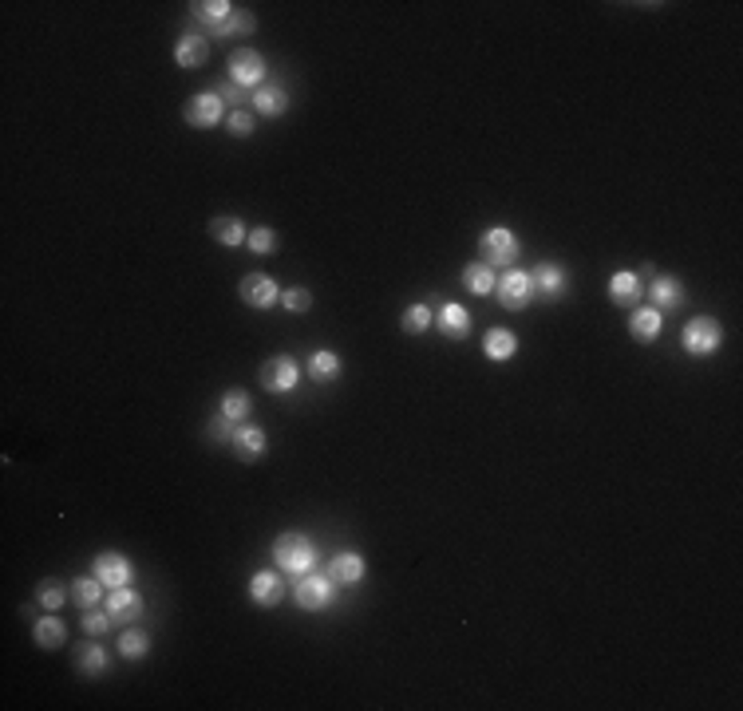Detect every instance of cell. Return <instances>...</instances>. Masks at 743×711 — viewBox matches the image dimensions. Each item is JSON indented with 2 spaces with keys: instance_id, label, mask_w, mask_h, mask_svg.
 Instances as JSON below:
<instances>
[{
  "instance_id": "1",
  "label": "cell",
  "mask_w": 743,
  "mask_h": 711,
  "mask_svg": "<svg viewBox=\"0 0 743 711\" xmlns=\"http://www.w3.org/2000/svg\"><path fill=\"white\" fill-rule=\"evenodd\" d=\"M273 561H277L281 573H293V577H301V573L316 569V546L308 534H281L277 542H273Z\"/></svg>"
},
{
  "instance_id": "2",
  "label": "cell",
  "mask_w": 743,
  "mask_h": 711,
  "mask_svg": "<svg viewBox=\"0 0 743 711\" xmlns=\"http://www.w3.org/2000/svg\"><path fill=\"white\" fill-rule=\"evenodd\" d=\"M478 257L487 261L490 269H514V261L522 257V242L514 237L510 225H490L483 237H478Z\"/></svg>"
},
{
  "instance_id": "3",
  "label": "cell",
  "mask_w": 743,
  "mask_h": 711,
  "mask_svg": "<svg viewBox=\"0 0 743 711\" xmlns=\"http://www.w3.org/2000/svg\"><path fill=\"white\" fill-rule=\"evenodd\" d=\"M333 597H336V581L328 577V573L308 569V573H301V577L293 581V601L301 605V609H308V613L328 609V605H333Z\"/></svg>"
},
{
  "instance_id": "4",
  "label": "cell",
  "mask_w": 743,
  "mask_h": 711,
  "mask_svg": "<svg viewBox=\"0 0 743 711\" xmlns=\"http://www.w3.org/2000/svg\"><path fill=\"white\" fill-rule=\"evenodd\" d=\"M680 344H684V352L696 356V360H704V356H712L719 344H724V325L712 316H692L688 325H684L680 332Z\"/></svg>"
},
{
  "instance_id": "5",
  "label": "cell",
  "mask_w": 743,
  "mask_h": 711,
  "mask_svg": "<svg viewBox=\"0 0 743 711\" xmlns=\"http://www.w3.org/2000/svg\"><path fill=\"white\" fill-rule=\"evenodd\" d=\"M296 384H301V364H296L293 356L277 352V356H269V360L261 364V387H266V392L289 396Z\"/></svg>"
},
{
  "instance_id": "6",
  "label": "cell",
  "mask_w": 743,
  "mask_h": 711,
  "mask_svg": "<svg viewBox=\"0 0 743 711\" xmlns=\"http://www.w3.org/2000/svg\"><path fill=\"white\" fill-rule=\"evenodd\" d=\"M495 296H498L502 308H510V313H522V308L534 301V281H530V273H526V269H507V273L498 277V285H495Z\"/></svg>"
},
{
  "instance_id": "7",
  "label": "cell",
  "mask_w": 743,
  "mask_h": 711,
  "mask_svg": "<svg viewBox=\"0 0 743 711\" xmlns=\"http://www.w3.org/2000/svg\"><path fill=\"white\" fill-rule=\"evenodd\" d=\"M186 123H190V127H198V131H210V127H218V123H226V99L218 95V87L190 95Z\"/></svg>"
},
{
  "instance_id": "8",
  "label": "cell",
  "mask_w": 743,
  "mask_h": 711,
  "mask_svg": "<svg viewBox=\"0 0 743 711\" xmlns=\"http://www.w3.org/2000/svg\"><path fill=\"white\" fill-rule=\"evenodd\" d=\"M266 72H269V67H266V55H261L257 48H237L234 55H230V79H234V84L237 87H266Z\"/></svg>"
},
{
  "instance_id": "9",
  "label": "cell",
  "mask_w": 743,
  "mask_h": 711,
  "mask_svg": "<svg viewBox=\"0 0 743 711\" xmlns=\"http://www.w3.org/2000/svg\"><path fill=\"white\" fill-rule=\"evenodd\" d=\"M530 281H534V301H546V305L562 301L566 289H569L566 269L554 265V261H542V265H534V269H530Z\"/></svg>"
},
{
  "instance_id": "10",
  "label": "cell",
  "mask_w": 743,
  "mask_h": 711,
  "mask_svg": "<svg viewBox=\"0 0 743 711\" xmlns=\"http://www.w3.org/2000/svg\"><path fill=\"white\" fill-rule=\"evenodd\" d=\"M237 296L249 305V308H273L281 301V285L269 277V273H246L237 281Z\"/></svg>"
},
{
  "instance_id": "11",
  "label": "cell",
  "mask_w": 743,
  "mask_h": 711,
  "mask_svg": "<svg viewBox=\"0 0 743 711\" xmlns=\"http://www.w3.org/2000/svg\"><path fill=\"white\" fill-rule=\"evenodd\" d=\"M91 573H95L107 589H119V585H131L135 566L123 554H115V549H103V554H95V561H91Z\"/></svg>"
},
{
  "instance_id": "12",
  "label": "cell",
  "mask_w": 743,
  "mask_h": 711,
  "mask_svg": "<svg viewBox=\"0 0 743 711\" xmlns=\"http://www.w3.org/2000/svg\"><path fill=\"white\" fill-rule=\"evenodd\" d=\"M103 609L111 613V621H115V625H135V621H143L146 605H143V597L131 589V585H119V589L107 593V605H103Z\"/></svg>"
},
{
  "instance_id": "13",
  "label": "cell",
  "mask_w": 743,
  "mask_h": 711,
  "mask_svg": "<svg viewBox=\"0 0 743 711\" xmlns=\"http://www.w3.org/2000/svg\"><path fill=\"white\" fill-rule=\"evenodd\" d=\"M230 446H234V458H237V463H257V458L266 455L269 439H266V431H261L257 423H237Z\"/></svg>"
},
{
  "instance_id": "14",
  "label": "cell",
  "mask_w": 743,
  "mask_h": 711,
  "mask_svg": "<svg viewBox=\"0 0 743 711\" xmlns=\"http://www.w3.org/2000/svg\"><path fill=\"white\" fill-rule=\"evenodd\" d=\"M641 296H645L641 273L621 269V273H613V277H609V301L617 308H637V305H641Z\"/></svg>"
},
{
  "instance_id": "15",
  "label": "cell",
  "mask_w": 743,
  "mask_h": 711,
  "mask_svg": "<svg viewBox=\"0 0 743 711\" xmlns=\"http://www.w3.org/2000/svg\"><path fill=\"white\" fill-rule=\"evenodd\" d=\"M660 332H665V313L653 305H637L633 316H628V336L641 340V344H653V340H660Z\"/></svg>"
},
{
  "instance_id": "16",
  "label": "cell",
  "mask_w": 743,
  "mask_h": 711,
  "mask_svg": "<svg viewBox=\"0 0 743 711\" xmlns=\"http://www.w3.org/2000/svg\"><path fill=\"white\" fill-rule=\"evenodd\" d=\"M210 60V40L202 32H182L178 44H175V64L178 67H202Z\"/></svg>"
},
{
  "instance_id": "17",
  "label": "cell",
  "mask_w": 743,
  "mask_h": 711,
  "mask_svg": "<svg viewBox=\"0 0 743 711\" xmlns=\"http://www.w3.org/2000/svg\"><path fill=\"white\" fill-rule=\"evenodd\" d=\"M436 328L443 332L447 340H467L471 336V313H467L463 305H455V301H447L436 313Z\"/></svg>"
},
{
  "instance_id": "18",
  "label": "cell",
  "mask_w": 743,
  "mask_h": 711,
  "mask_svg": "<svg viewBox=\"0 0 743 711\" xmlns=\"http://www.w3.org/2000/svg\"><path fill=\"white\" fill-rule=\"evenodd\" d=\"M249 597H254L261 609H273V605H281V597H285V581L273 569H261V573H254V581H249Z\"/></svg>"
},
{
  "instance_id": "19",
  "label": "cell",
  "mask_w": 743,
  "mask_h": 711,
  "mask_svg": "<svg viewBox=\"0 0 743 711\" xmlns=\"http://www.w3.org/2000/svg\"><path fill=\"white\" fill-rule=\"evenodd\" d=\"M190 16L198 20L202 28H210V36H214V32H218L226 20L234 16V5H230V0H194V5H190Z\"/></svg>"
},
{
  "instance_id": "20",
  "label": "cell",
  "mask_w": 743,
  "mask_h": 711,
  "mask_svg": "<svg viewBox=\"0 0 743 711\" xmlns=\"http://www.w3.org/2000/svg\"><path fill=\"white\" fill-rule=\"evenodd\" d=\"M340 372H345V360H340L333 348H316L308 356V380L313 384H333V380H340Z\"/></svg>"
},
{
  "instance_id": "21",
  "label": "cell",
  "mask_w": 743,
  "mask_h": 711,
  "mask_svg": "<svg viewBox=\"0 0 743 711\" xmlns=\"http://www.w3.org/2000/svg\"><path fill=\"white\" fill-rule=\"evenodd\" d=\"M514 352H518V336L510 328H490L483 336V356L490 364H507L514 360Z\"/></svg>"
},
{
  "instance_id": "22",
  "label": "cell",
  "mask_w": 743,
  "mask_h": 711,
  "mask_svg": "<svg viewBox=\"0 0 743 711\" xmlns=\"http://www.w3.org/2000/svg\"><path fill=\"white\" fill-rule=\"evenodd\" d=\"M648 296H653V308H660V313L680 308L684 305V281L680 277H653V285H648Z\"/></svg>"
},
{
  "instance_id": "23",
  "label": "cell",
  "mask_w": 743,
  "mask_h": 711,
  "mask_svg": "<svg viewBox=\"0 0 743 711\" xmlns=\"http://www.w3.org/2000/svg\"><path fill=\"white\" fill-rule=\"evenodd\" d=\"M495 285H498V273L487 265V261H471L463 269V289L475 293V296H495Z\"/></svg>"
},
{
  "instance_id": "24",
  "label": "cell",
  "mask_w": 743,
  "mask_h": 711,
  "mask_svg": "<svg viewBox=\"0 0 743 711\" xmlns=\"http://www.w3.org/2000/svg\"><path fill=\"white\" fill-rule=\"evenodd\" d=\"M254 111L266 115V119H277V115L289 111V91L277 87V84H266L254 91Z\"/></svg>"
},
{
  "instance_id": "25",
  "label": "cell",
  "mask_w": 743,
  "mask_h": 711,
  "mask_svg": "<svg viewBox=\"0 0 743 711\" xmlns=\"http://www.w3.org/2000/svg\"><path fill=\"white\" fill-rule=\"evenodd\" d=\"M32 640H36L44 652H52V648H60L64 640H67V628H64V621H60L55 613L36 616V625H32Z\"/></svg>"
},
{
  "instance_id": "26",
  "label": "cell",
  "mask_w": 743,
  "mask_h": 711,
  "mask_svg": "<svg viewBox=\"0 0 743 711\" xmlns=\"http://www.w3.org/2000/svg\"><path fill=\"white\" fill-rule=\"evenodd\" d=\"M328 577H333L336 585H360L364 581V557L360 554H336L333 561H328Z\"/></svg>"
},
{
  "instance_id": "27",
  "label": "cell",
  "mask_w": 743,
  "mask_h": 711,
  "mask_svg": "<svg viewBox=\"0 0 743 711\" xmlns=\"http://www.w3.org/2000/svg\"><path fill=\"white\" fill-rule=\"evenodd\" d=\"M210 237H214V242H222V245H230V249H237V245H246L249 229H246V222L222 214V217H210Z\"/></svg>"
},
{
  "instance_id": "28",
  "label": "cell",
  "mask_w": 743,
  "mask_h": 711,
  "mask_svg": "<svg viewBox=\"0 0 743 711\" xmlns=\"http://www.w3.org/2000/svg\"><path fill=\"white\" fill-rule=\"evenodd\" d=\"M103 589H107V585H103L95 573H91V577H75L72 581V601L79 605V609H95V605L103 601Z\"/></svg>"
},
{
  "instance_id": "29",
  "label": "cell",
  "mask_w": 743,
  "mask_h": 711,
  "mask_svg": "<svg viewBox=\"0 0 743 711\" xmlns=\"http://www.w3.org/2000/svg\"><path fill=\"white\" fill-rule=\"evenodd\" d=\"M431 325H436V308L431 305H407L404 316H399V328H404L407 336H419V332H427Z\"/></svg>"
},
{
  "instance_id": "30",
  "label": "cell",
  "mask_w": 743,
  "mask_h": 711,
  "mask_svg": "<svg viewBox=\"0 0 743 711\" xmlns=\"http://www.w3.org/2000/svg\"><path fill=\"white\" fill-rule=\"evenodd\" d=\"M75 668L84 676H103V672H107V652H103V645L87 640V645L75 652Z\"/></svg>"
},
{
  "instance_id": "31",
  "label": "cell",
  "mask_w": 743,
  "mask_h": 711,
  "mask_svg": "<svg viewBox=\"0 0 743 711\" xmlns=\"http://www.w3.org/2000/svg\"><path fill=\"white\" fill-rule=\"evenodd\" d=\"M218 411H222L226 419H234V423H246L249 411H254V399H249L242 387H230V392L222 396V407H218Z\"/></svg>"
},
{
  "instance_id": "32",
  "label": "cell",
  "mask_w": 743,
  "mask_h": 711,
  "mask_svg": "<svg viewBox=\"0 0 743 711\" xmlns=\"http://www.w3.org/2000/svg\"><path fill=\"white\" fill-rule=\"evenodd\" d=\"M146 652H151V636H146L143 628H127V633H119V656L123 660H143Z\"/></svg>"
},
{
  "instance_id": "33",
  "label": "cell",
  "mask_w": 743,
  "mask_h": 711,
  "mask_svg": "<svg viewBox=\"0 0 743 711\" xmlns=\"http://www.w3.org/2000/svg\"><path fill=\"white\" fill-rule=\"evenodd\" d=\"M254 28H257V16L249 13V8H234V16L226 20V25L214 32V36H218V40H226V36H249Z\"/></svg>"
},
{
  "instance_id": "34",
  "label": "cell",
  "mask_w": 743,
  "mask_h": 711,
  "mask_svg": "<svg viewBox=\"0 0 743 711\" xmlns=\"http://www.w3.org/2000/svg\"><path fill=\"white\" fill-rule=\"evenodd\" d=\"M67 597H72V589H64L60 581H40L36 585V605H40V609H48V613L64 609Z\"/></svg>"
},
{
  "instance_id": "35",
  "label": "cell",
  "mask_w": 743,
  "mask_h": 711,
  "mask_svg": "<svg viewBox=\"0 0 743 711\" xmlns=\"http://www.w3.org/2000/svg\"><path fill=\"white\" fill-rule=\"evenodd\" d=\"M246 245L254 249V254L266 257V254H273V249L281 245V237H277V229H269V225H254V229H249V237H246Z\"/></svg>"
},
{
  "instance_id": "36",
  "label": "cell",
  "mask_w": 743,
  "mask_h": 711,
  "mask_svg": "<svg viewBox=\"0 0 743 711\" xmlns=\"http://www.w3.org/2000/svg\"><path fill=\"white\" fill-rule=\"evenodd\" d=\"M281 305L289 308V313H308V308H313V293H308L305 285H293V289H281Z\"/></svg>"
},
{
  "instance_id": "37",
  "label": "cell",
  "mask_w": 743,
  "mask_h": 711,
  "mask_svg": "<svg viewBox=\"0 0 743 711\" xmlns=\"http://www.w3.org/2000/svg\"><path fill=\"white\" fill-rule=\"evenodd\" d=\"M111 625H115V621H111V613L107 609H84V633L87 636H107L111 633Z\"/></svg>"
},
{
  "instance_id": "38",
  "label": "cell",
  "mask_w": 743,
  "mask_h": 711,
  "mask_svg": "<svg viewBox=\"0 0 743 711\" xmlns=\"http://www.w3.org/2000/svg\"><path fill=\"white\" fill-rule=\"evenodd\" d=\"M226 127H230L234 139H249V135H254V115L249 111H230L226 115Z\"/></svg>"
},
{
  "instance_id": "39",
  "label": "cell",
  "mask_w": 743,
  "mask_h": 711,
  "mask_svg": "<svg viewBox=\"0 0 743 711\" xmlns=\"http://www.w3.org/2000/svg\"><path fill=\"white\" fill-rule=\"evenodd\" d=\"M234 431H237V423H234V419H226L222 411L210 419V439H214V443H230V439H234Z\"/></svg>"
},
{
  "instance_id": "40",
  "label": "cell",
  "mask_w": 743,
  "mask_h": 711,
  "mask_svg": "<svg viewBox=\"0 0 743 711\" xmlns=\"http://www.w3.org/2000/svg\"><path fill=\"white\" fill-rule=\"evenodd\" d=\"M218 95L226 103H234V111H246V91L234 84V79H226V84H218Z\"/></svg>"
}]
</instances>
